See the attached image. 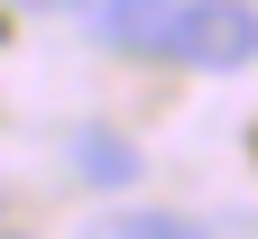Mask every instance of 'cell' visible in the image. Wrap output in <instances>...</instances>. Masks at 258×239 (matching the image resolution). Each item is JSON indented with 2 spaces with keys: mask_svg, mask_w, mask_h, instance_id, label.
Listing matches in <instances>:
<instances>
[{
  "mask_svg": "<svg viewBox=\"0 0 258 239\" xmlns=\"http://www.w3.org/2000/svg\"><path fill=\"white\" fill-rule=\"evenodd\" d=\"M166 55H184L194 74H240V64H258V0H184Z\"/></svg>",
  "mask_w": 258,
  "mask_h": 239,
  "instance_id": "1",
  "label": "cell"
},
{
  "mask_svg": "<svg viewBox=\"0 0 258 239\" xmlns=\"http://www.w3.org/2000/svg\"><path fill=\"white\" fill-rule=\"evenodd\" d=\"M175 10L184 0H83L92 37H102L111 55H166L175 46Z\"/></svg>",
  "mask_w": 258,
  "mask_h": 239,
  "instance_id": "2",
  "label": "cell"
},
{
  "mask_svg": "<svg viewBox=\"0 0 258 239\" xmlns=\"http://www.w3.org/2000/svg\"><path fill=\"white\" fill-rule=\"evenodd\" d=\"M74 166L92 184H139V147H129L120 129H74Z\"/></svg>",
  "mask_w": 258,
  "mask_h": 239,
  "instance_id": "3",
  "label": "cell"
},
{
  "mask_svg": "<svg viewBox=\"0 0 258 239\" xmlns=\"http://www.w3.org/2000/svg\"><path fill=\"white\" fill-rule=\"evenodd\" d=\"M92 239H203V221L157 212V202H129V212H102V221H92Z\"/></svg>",
  "mask_w": 258,
  "mask_h": 239,
  "instance_id": "4",
  "label": "cell"
},
{
  "mask_svg": "<svg viewBox=\"0 0 258 239\" xmlns=\"http://www.w3.org/2000/svg\"><path fill=\"white\" fill-rule=\"evenodd\" d=\"M37 10H74V0H37Z\"/></svg>",
  "mask_w": 258,
  "mask_h": 239,
  "instance_id": "5",
  "label": "cell"
}]
</instances>
